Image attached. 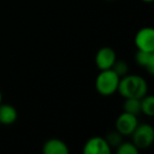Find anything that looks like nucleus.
Instances as JSON below:
<instances>
[{"instance_id": "obj_1", "label": "nucleus", "mask_w": 154, "mask_h": 154, "mask_svg": "<svg viewBox=\"0 0 154 154\" xmlns=\"http://www.w3.org/2000/svg\"><path fill=\"white\" fill-rule=\"evenodd\" d=\"M117 91L124 98H143L148 92V84L139 75H125L119 79Z\"/></svg>"}, {"instance_id": "obj_2", "label": "nucleus", "mask_w": 154, "mask_h": 154, "mask_svg": "<svg viewBox=\"0 0 154 154\" xmlns=\"http://www.w3.org/2000/svg\"><path fill=\"white\" fill-rule=\"evenodd\" d=\"M120 77L112 69L103 70L95 80V88L103 96H110L117 91Z\"/></svg>"}, {"instance_id": "obj_3", "label": "nucleus", "mask_w": 154, "mask_h": 154, "mask_svg": "<svg viewBox=\"0 0 154 154\" xmlns=\"http://www.w3.org/2000/svg\"><path fill=\"white\" fill-rule=\"evenodd\" d=\"M132 143L137 149L149 148L154 141V129L151 125H137L132 134Z\"/></svg>"}, {"instance_id": "obj_4", "label": "nucleus", "mask_w": 154, "mask_h": 154, "mask_svg": "<svg viewBox=\"0 0 154 154\" xmlns=\"http://www.w3.org/2000/svg\"><path fill=\"white\" fill-rule=\"evenodd\" d=\"M137 50L154 52V30L152 28H143L136 33L134 39Z\"/></svg>"}, {"instance_id": "obj_5", "label": "nucleus", "mask_w": 154, "mask_h": 154, "mask_svg": "<svg viewBox=\"0 0 154 154\" xmlns=\"http://www.w3.org/2000/svg\"><path fill=\"white\" fill-rule=\"evenodd\" d=\"M138 125L137 116L124 112L116 119V131L122 135H131Z\"/></svg>"}, {"instance_id": "obj_6", "label": "nucleus", "mask_w": 154, "mask_h": 154, "mask_svg": "<svg viewBox=\"0 0 154 154\" xmlns=\"http://www.w3.org/2000/svg\"><path fill=\"white\" fill-rule=\"evenodd\" d=\"M82 152L85 154H110L111 148L105 138L100 136H94L87 140Z\"/></svg>"}, {"instance_id": "obj_7", "label": "nucleus", "mask_w": 154, "mask_h": 154, "mask_svg": "<svg viewBox=\"0 0 154 154\" xmlns=\"http://www.w3.org/2000/svg\"><path fill=\"white\" fill-rule=\"evenodd\" d=\"M116 60V54L113 49L109 47L101 48L95 55V63L100 71L109 70Z\"/></svg>"}, {"instance_id": "obj_8", "label": "nucleus", "mask_w": 154, "mask_h": 154, "mask_svg": "<svg viewBox=\"0 0 154 154\" xmlns=\"http://www.w3.org/2000/svg\"><path fill=\"white\" fill-rule=\"evenodd\" d=\"M42 152L45 154H68L69 148L60 139L52 138L45 143Z\"/></svg>"}, {"instance_id": "obj_9", "label": "nucleus", "mask_w": 154, "mask_h": 154, "mask_svg": "<svg viewBox=\"0 0 154 154\" xmlns=\"http://www.w3.org/2000/svg\"><path fill=\"white\" fill-rule=\"evenodd\" d=\"M135 61L140 66L146 68L149 74H154V52H146L138 50L135 55Z\"/></svg>"}, {"instance_id": "obj_10", "label": "nucleus", "mask_w": 154, "mask_h": 154, "mask_svg": "<svg viewBox=\"0 0 154 154\" xmlns=\"http://www.w3.org/2000/svg\"><path fill=\"white\" fill-rule=\"evenodd\" d=\"M17 111L13 106L0 103V124L12 125L17 119Z\"/></svg>"}, {"instance_id": "obj_11", "label": "nucleus", "mask_w": 154, "mask_h": 154, "mask_svg": "<svg viewBox=\"0 0 154 154\" xmlns=\"http://www.w3.org/2000/svg\"><path fill=\"white\" fill-rule=\"evenodd\" d=\"M124 112L137 116L141 113L140 98H126L124 103Z\"/></svg>"}, {"instance_id": "obj_12", "label": "nucleus", "mask_w": 154, "mask_h": 154, "mask_svg": "<svg viewBox=\"0 0 154 154\" xmlns=\"http://www.w3.org/2000/svg\"><path fill=\"white\" fill-rule=\"evenodd\" d=\"M140 106H141V112L147 116H153L154 115V98L151 95L143 96L140 98Z\"/></svg>"}, {"instance_id": "obj_13", "label": "nucleus", "mask_w": 154, "mask_h": 154, "mask_svg": "<svg viewBox=\"0 0 154 154\" xmlns=\"http://www.w3.org/2000/svg\"><path fill=\"white\" fill-rule=\"evenodd\" d=\"M117 154H137L138 149L133 143H120V145L116 148Z\"/></svg>"}, {"instance_id": "obj_14", "label": "nucleus", "mask_w": 154, "mask_h": 154, "mask_svg": "<svg viewBox=\"0 0 154 154\" xmlns=\"http://www.w3.org/2000/svg\"><path fill=\"white\" fill-rule=\"evenodd\" d=\"M122 135L120 134L119 132H117V131H114V132H110L109 134L107 135V137H106V140H107L108 145L110 146V148H117L118 146L120 145V143L122 141Z\"/></svg>"}, {"instance_id": "obj_15", "label": "nucleus", "mask_w": 154, "mask_h": 154, "mask_svg": "<svg viewBox=\"0 0 154 154\" xmlns=\"http://www.w3.org/2000/svg\"><path fill=\"white\" fill-rule=\"evenodd\" d=\"M111 69L119 77H122V76H125V75H127V72H128V64H127L126 61H124V60L116 59Z\"/></svg>"}, {"instance_id": "obj_16", "label": "nucleus", "mask_w": 154, "mask_h": 154, "mask_svg": "<svg viewBox=\"0 0 154 154\" xmlns=\"http://www.w3.org/2000/svg\"><path fill=\"white\" fill-rule=\"evenodd\" d=\"M141 1H143V2H147V3H151V2H153V0H141Z\"/></svg>"}, {"instance_id": "obj_17", "label": "nucleus", "mask_w": 154, "mask_h": 154, "mask_svg": "<svg viewBox=\"0 0 154 154\" xmlns=\"http://www.w3.org/2000/svg\"><path fill=\"white\" fill-rule=\"evenodd\" d=\"M2 101V94H1V91H0V103Z\"/></svg>"}]
</instances>
